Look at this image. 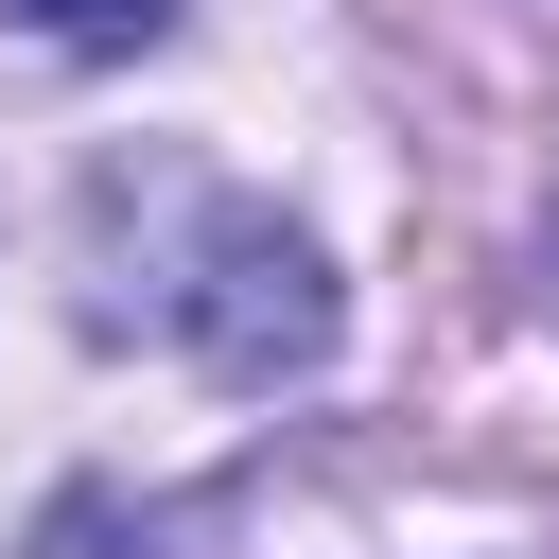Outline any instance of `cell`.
Listing matches in <instances>:
<instances>
[{
	"mask_svg": "<svg viewBox=\"0 0 559 559\" xmlns=\"http://www.w3.org/2000/svg\"><path fill=\"white\" fill-rule=\"evenodd\" d=\"M157 332H175L192 367H227V384H280V367L332 349V262H314L262 192H192V262L157 280Z\"/></svg>",
	"mask_w": 559,
	"mask_h": 559,
	"instance_id": "obj_1",
	"label": "cell"
},
{
	"mask_svg": "<svg viewBox=\"0 0 559 559\" xmlns=\"http://www.w3.org/2000/svg\"><path fill=\"white\" fill-rule=\"evenodd\" d=\"M17 35H52V52H122V35H157L175 0H0Z\"/></svg>",
	"mask_w": 559,
	"mask_h": 559,
	"instance_id": "obj_2",
	"label": "cell"
}]
</instances>
